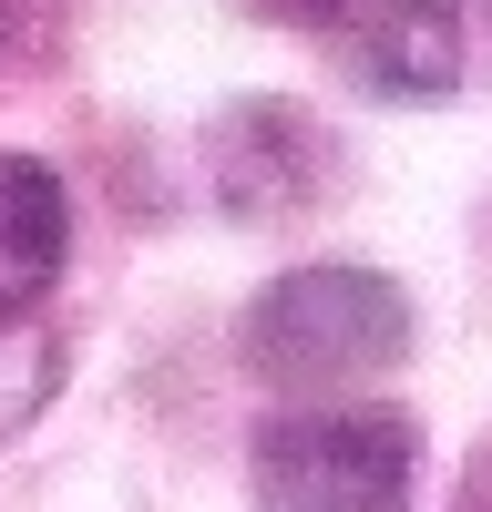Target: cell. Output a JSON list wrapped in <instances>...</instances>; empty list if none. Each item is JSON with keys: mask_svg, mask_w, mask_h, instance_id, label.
Masks as SVG:
<instances>
[{"mask_svg": "<svg viewBox=\"0 0 492 512\" xmlns=\"http://www.w3.org/2000/svg\"><path fill=\"white\" fill-rule=\"evenodd\" d=\"M410 359V297L380 267H287L246 308V369L287 400L359 390Z\"/></svg>", "mask_w": 492, "mask_h": 512, "instance_id": "cell-1", "label": "cell"}, {"mask_svg": "<svg viewBox=\"0 0 492 512\" xmlns=\"http://www.w3.org/2000/svg\"><path fill=\"white\" fill-rule=\"evenodd\" d=\"M257 512H400L421 482V420L410 410H287L246 451Z\"/></svg>", "mask_w": 492, "mask_h": 512, "instance_id": "cell-2", "label": "cell"}, {"mask_svg": "<svg viewBox=\"0 0 492 512\" xmlns=\"http://www.w3.org/2000/svg\"><path fill=\"white\" fill-rule=\"evenodd\" d=\"M328 52L380 103H441L462 82V0H349Z\"/></svg>", "mask_w": 492, "mask_h": 512, "instance_id": "cell-3", "label": "cell"}, {"mask_svg": "<svg viewBox=\"0 0 492 512\" xmlns=\"http://www.w3.org/2000/svg\"><path fill=\"white\" fill-rule=\"evenodd\" d=\"M216 185L236 216H287L328 185V134L298 103H236L216 123Z\"/></svg>", "mask_w": 492, "mask_h": 512, "instance_id": "cell-4", "label": "cell"}, {"mask_svg": "<svg viewBox=\"0 0 492 512\" xmlns=\"http://www.w3.org/2000/svg\"><path fill=\"white\" fill-rule=\"evenodd\" d=\"M62 236H72L62 175L41 154H0V318L41 308V287L62 277Z\"/></svg>", "mask_w": 492, "mask_h": 512, "instance_id": "cell-5", "label": "cell"}, {"mask_svg": "<svg viewBox=\"0 0 492 512\" xmlns=\"http://www.w3.org/2000/svg\"><path fill=\"white\" fill-rule=\"evenodd\" d=\"M52 390H62V338L41 318H0V441H11Z\"/></svg>", "mask_w": 492, "mask_h": 512, "instance_id": "cell-6", "label": "cell"}, {"mask_svg": "<svg viewBox=\"0 0 492 512\" xmlns=\"http://www.w3.org/2000/svg\"><path fill=\"white\" fill-rule=\"evenodd\" d=\"M246 11H257V21H318V31H339L349 0H246Z\"/></svg>", "mask_w": 492, "mask_h": 512, "instance_id": "cell-7", "label": "cell"}, {"mask_svg": "<svg viewBox=\"0 0 492 512\" xmlns=\"http://www.w3.org/2000/svg\"><path fill=\"white\" fill-rule=\"evenodd\" d=\"M451 512H492V441L462 461V492H451Z\"/></svg>", "mask_w": 492, "mask_h": 512, "instance_id": "cell-8", "label": "cell"}]
</instances>
